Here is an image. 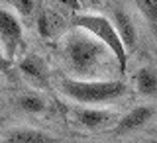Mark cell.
Instances as JSON below:
<instances>
[{
    "instance_id": "cell-1",
    "label": "cell",
    "mask_w": 157,
    "mask_h": 143,
    "mask_svg": "<svg viewBox=\"0 0 157 143\" xmlns=\"http://www.w3.org/2000/svg\"><path fill=\"white\" fill-rule=\"evenodd\" d=\"M108 53L110 51L98 39L81 29L77 33L67 36L63 41V57L71 73L77 75L81 81H90V77L98 75V71L106 63Z\"/></svg>"
},
{
    "instance_id": "cell-2",
    "label": "cell",
    "mask_w": 157,
    "mask_h": 143,
    "mask_svg": "<svg viewBox=\"0 0 157 143\" xmlns=\"http://www.w3.org/2000/svg\"><path fill=\"white\" fill-rule=\"evenodd\" d=\"M61 92L78 104H104L124 96L126 85L122 81H81V78H63Z\"/></svg>"
},
{
    "instance_id": "cell-3",
    "label": "cell",
    "mask_w": 157,
    "mask_h": 143,
    "mask_svg": "<svg viewBox=\"0 0 157 143\" xmlns=\"http://www.w3.org/2000/svg\"><path fill=\"white\" fill-rule=\"evenodd\" d=\"M73 26L81 32H86L88 36H92L94 39L104 45L110 55L116 59L118 69L122 73L126 71L128 67V49L124 47L120 36H118L112 20H108L104 16H98V14H77L73 18Z\"/></svg>"
},
{
    "instance_id": "cell-4",
    "label": "cell",
    "mask_w": 157,
    "mask_h": 143,
    "mask_svg": "<svg viewBox=\"0 0 157 143\" xmlns=\"http://www.w3.org/2000/svg\"><path fill=\"white\" fill-rule=\"evenodd\" d=\"M22 41H24V29L20 20L12 12L0 8V49H2L6 61H12L16 57Z\"/></svg>"
},
{
    "instance_id": "cell-5",
    "label": "cell",
    "mask_w": 157,
    "mask_h": 143,
    "mask_svg": "<svg viewBox=\"0 0 157 143\" xmlns=\"http://www.w3.org/2000/svg\"><path fill=\"white\" fill-rule=\"evenodd\" d=\"M153 114H155L153 106H137V108L130 110L128 114H124L120 120H118V124L114 127V134H118V135L132 134V131L144 127L147 122H151Z\"/></svg>"
},
{
    "instance_id": "cell-6",
    "label": "cell",
    "mask_w": 157,
    "mask_h": 143,
    "mask_svg": "<svg viewBox=\"0 0 157 143\" xmlns=\"http://www.w3.org/2000/svg\"><path fill=\"white\" fill-rule=\"evenodd\" d=\"M75 120L77 124H81L86 130H98V127L110 124L114 116L108 110H100V108H78V110H75Z\"/></svg>"
},
{
    "instance_id": "cell-7",
    "label": "cell",
    "mask_w": 157,
    "mask_h": 143,
    "mask_svg": "<svg viewBox=\"0 0 157 143\" xmlns=\"http://www.w3.org/2000/svg\"><path fill=\"white\" fill-rule=\"evenodd\" d=\"M2 143H61L55 135H49L45 131L32 130V127H20L12 130L2 139Z\"/></svg>"
},
{
    "instance_id": "cell-8",
    "label": "cell",
    "mask_w": 157,
    "mask_h": 143,
    "mask_svg": "<svg viewBox=\"0 0 157 143\" xmlns=\"http://www.w3.org/2000/svg\"><path fill=\"white\" fill-rule=\"evenodd\" d=\"M114 28L118 32V36H120L122 43H124L126 49H134L136 47V28H134V22H132V18L128 16L124 10H116L114 12Z\"/></svg>"
},
{
    "instance_id": "cell-9",
    "label": "cell",
    "mask_w": 157,
    "mask_h": 143,
    "mask_svg": "<svg viewBox=\"0 0 157 143\" xmlns=\"http://www.w3.org/2000/svg\"><path fill=\"white\" fill-rule=\"evenodd\" d=\"M20 71H22V75H26L29 81L36 82V85H45L47 82V69L37 55H26L24 57L22 61H20Z\"/></svg>"
},
{
    "instance_id": "cell-10",
    "label": "cell",
    "mask_w": 157,
    "mask_h": 143,
    "mask_svg": "<svg viewBox=\"0 0 157 143\" xmlns=\"http://www.w3.org/2000/svg\"><path fill=\"white\" fill-rule=\"evenodd\" d=\"M37 28H39V33L43 37H53L63 28V18L57 12H53V10H45L37 18Z\"/></svg>"
},
{
    "instance_id": "cell-11",
    "label": "cell",
    "mask_w": 157,
    "mask_h": 143,
    "mask_svg": "<svg viewBox=\"0 0 157 143\" xmlns=\"http://www.w3.org/2000/svg\"><path fill=\"white\" fill-rule=\"evenodd\" d=\"M136 88L145 96H151L157 92V75L149 69H140L136 75Z\"/></svg>"
},
{
    "instance_id": "cell-12",
    "label": "cell",
    "mask_w": 157,
    "mask_h": 143,
    "mask_svg": "<svg viewBox=\"0 0 157 143\" xmlns=\"http://www.w3.org/2000/svg\"><path fill=\"white\" fill-rule=\"evenodd\" d=\"M136 6L157 36V0H136Z\"/></svg>"
},
{
    "instance_id": "cell-13",
    "label": "cell",
    "mask_w": 157,
    "mask_h": 143,
    "mask_svg": "<svg viewBox=\"0 0 157 143\" xmlns=\"http://www.w3.org/2000/svg\"><path fill=\"white\" fill-rule=\"evenodd\" d=\"M18 106L28 114H39L45 110V100L37 94H24L18 98Z\"/></svg>"
},
{
    "instance_id": "cell-14",
    "label": "cell",
    "mask_w": 157,
    "mask_h": 143,
    "mask_svg": "<svg viewBox=\"0 0 157 143\" xmlns=\"http://www.w3.org/2000/svg\"><path fill=\"white\" fill-rule=\"evenodd\" d=\"M10 2L22 16H29L33 12V0H10Z\"/></svg>"
},
{
    "instance_id": "cell-15",
    "label": "cell",
    "mask_w": 157,
    "mask_h": 143,
    "mask_svg": "<svg viewBox=\"0 0 157 143\" xmlns=\"http://www.w3.org/2000/svg\"><path fill=\"white\" fill-rule=\"evenodd\" d=\"M53 2H57L61 8L71 10V12H78L81 10V0H53Z\"/></svg>"
},
{
    "instance_id": "cell-16",
    "label": "cell",
    "mask_w": 157,
    "mask_h": 143,
    "mask_svg": "<svg viewBox=\"0 0 157 143\" xmlns=\"http://www.w3.org/2000/svg\"><path fill=\"white\" fill-rule=\"evenodd\" d=\"M4 65H6V57H4L2 49H0V69H4Z\"/></svg>"
},
{
    "instance_id": "cell-17",
    "label": "cell",
    "mask_w": 157,
    "mask_h": 143,
    "mask_svg": "<svg viewBox=\"0 0 157 143\" xmlns=\"http://www.w3.org/2000/svg\"><path fill=\"white\" fill-rule=\"evenodd\" d=\"M86 2H90V4H96V2H98V0H86Z\"/></svg>"
}]
</instances>
